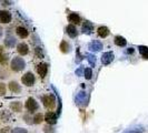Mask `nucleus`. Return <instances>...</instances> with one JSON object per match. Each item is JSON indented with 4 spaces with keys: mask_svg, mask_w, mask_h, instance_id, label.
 <instances>
[{
    "mask_svg": "<svg viewBox=\"0 0 148 133\" xmlns=\"http://www.w3.org/2000/svg\"><path fill=\"white\" fill-rule=\"evenodd\" d=\"M68 20L69 22H71V24H79L80 21H82V19H80V17L77 15V14H70V15L68 16Z\"/></svg>",
    "mask_w": 148,
    "mask_h": 133,
    "instance_id": "nucleus-14",
    "label": "nucleus"
},
{
    "mask_svg": "<svg viewBox=\"0 0 148 133\" xmlns=\"http://www.w3.org/2000/svg\"><path fill=\"white\" fill-rule=\"evenodd\" d=\"M42 121H44V115H42L41 113H37V114H35V115H34L32 122H34L35 124H40Z\"/></svg>",
    "mask_w": 148,
    "mask_h": 133,
    "instance_id": "nucleus-22",
    "label": "nucleus"
},
{
    "mask_svg": "<svg viewBox=\"0 0 148 133\" xmlns=\"http://www.w3.org/2000/svg\"><path fill=\"white\" fill-rule=\"evenodd\" d=\"M16 33H17V36H18V37L21 38V39L27 38L28 37V35H29L28 30L26 29L25 27H17V29H16Z\"/></svg>",
    "mask_w": 148,
    "mask_h": 133,
    "instance_id": "nucleus-10",
    "label": "nucleus"
},
{
    "mask_svg": "<svg viewBox=\"0 0 148 133\" xmlns=\"http://www.w3.org/2000/svg\"><path fill=\"white\" fill-rule=\"evenodd\" d=\"M42 102H44L45 108L47 109H53L56 105V98L53 94H46L42 96Z\"/></svg>",
    "mask_w": 148,
    "mask_h": 133,
    "instance_id": "nucleus-2",
    "label": "nucleus"
},
{
    "mask_svg": "<svg viewBox=\"0 0 148 133\" xmlns=\"http://www.w3.org/2000/svg\"><path fill=\"white\" fill-rule=\"evenodd\" d=\"M6 91H7L6 84L5 83H0V96H5L6 94Z\"/></svg>",
    "mask_w": 148,
    "mask_h": 133,
    "instance_id": "nucleus-27",
    "label": "nucleus"
},
{
    "mask_svg": "<svg viewBox=\"0 0 148 133\" xmlns=\"http://www.w3.org/2000/svg\"><path fill=\"white\" fill-rule=\"evenodd\" d=\"M84 75H85V78H86L87 80H90L91 77H92V70H91L90 68L85 69V70H84Z\"/></svg>",
    "mask_w": 148,
    "mask_h": 133,
    "instance_id": "nucleus-23",
    "label": "nucleus"
},
{
    "mask_svg": "<svg viewBox=\"0 0 148 133\" xmlns=\"http://www.w3.org/2000/svg\"><path fill=\"white\" fill-rule=\"evenodd\" d=\"M10 66H11V70H14L15 72H19L25 69L26 66V62L22 58H19V57H16L11 60V63H10Z\"/></svg>",
    "mask_w": 148,
    "mask_h": 133,
    "instance_id": "nucleus-1",
    "label": "nucleus"
},
{
    "mask_svg": "<svg viewBox=\"0 0 148 133\" xmlns=\"http://www.w3.org/2000/svg\"><path fill=\"white\" fill-rule=\"evenodd\" d=\"M35 75L32 72H27V73H25L22 75L21 78V82L25 84V86H27V87H31V86H34V83H35Z\"/></svg>",
    "mask_w": 148,
    "mask_h": 133,
    "instance_id": "nucleus-3",
    "label": "nucleus"
},
{
    "mask_svg": "<svg viewBox=\"0 0 148 133\" xmlns=\"http://www.w3.org/2000/svg\"><path fill=\"white\" fill-rule=\"evenodd\" d=\"M97 33H98V36H99L100 38H106L109 36L110 31H109V29H108L107 27L101 26V27H99V28L97 29Z\"/></svg>",
    "mask_w": 148,
    "mask_h": 133,
    "instance_id": "nucleus-11",
    "label": "nucleus"
},
{
    "mask_svg": "<svg viewBox=\"0 0 148 133\" xmlns=\"http://www.w3.org/2000/svg\"><path fill=\"white\" fill-rule=\"evenodd\" d=\"M44 120L48 123V124H56L57 123V115H56V113H53L51 111H48L47 113H46V115H45Z\"/></svg>",
    "mask_w": 148,
    "mask_h": 133,
    "instance_id": "nucleus-5",
    "label": "nucleus"
},
{
    "mask_svg": "<svg viewBox=\"0 0 148 133\" xmlns=\"http://www.w3.org/2000/svg\"><path fill=\"white\" fill-rule=\"evenodd\" d=\"M10 109L15 112H20L22 110V103L19 101H15L10 103Z\"/></svg>",
    "mask_w": 148,
    "mask_h": 133,
    "instance_id": "nucleus-18",
    "label": "nucleus"
},
{
    "mask_svg": "<svg viewBox=\"0 0 148 133\" xmlns=\"http://www.w3.org/2000/svg\"><path fill=\"white\" fill-rule=\"evenodd\" d=\"M1 36H2V28L0 27V38H1Z\"/></svg>",
    "mask_w": 148,
    "mask_h": 133,
    "instance_id": "nucleus-34",
    "label": "nucleus"
},
{
    "mask_svg": "<svg viewBox=\"0 0 148 133\" xmlns=\"http://www.w3.org/2000/svg\"><path fill=\"white\" fill-rule=\"evenodd\" d=\"M37 72L41 78H45L47 75V73H48V64L45 63V62L39 63L37 66Z\"/></svg>",
    "mask_w": 148,
    "mask_h": 133,
    "instance_id": "nucleus-6",
    "label": "nucleus"
},
{
    "mask_svg": "<svg viewBox=\"0 0 148 133\" xmlns=\"http://www.w3.org/2000/svg\"><path fill=\"white\" fill-rule=\"evenodd\" d=\"M86 57H87V60H88L89 63H90L91 66H95V64H96V58H95L92 54H86Z\"/></svg>",
    "mask_w": 148,
    "mask_h": 133,
    "instance_id": "nucleus-25",
    "label": "nucleus"
},
{
    "mask_svg": "<svg viewBox=\"0 0 148 133\" xmlns=\"http://www.w3.org/2000/svg\"><path fill=\"white\" fill-rule=\"evenodd\" d=\"M8 62V54H1L0 56V64H2V66H6Z\"/></svg>",
    "mask_w": 148,
    "mask_h": 133,
    "instance_id": "nucleus-24",
    "label": "nucleus"
},
{
    "mask_svg": "<svg viewBox=\"0 0 148 133\" xmlns=\"http://www.w3.org/2000/svg\"><path fill=\"white\" fill-rule=\"evenodd\" d=\"M112 60H114V53L110 51L108 52H105L104 54L101 56V62L104 63V64H110L111 62H112Z\"/></svg>",
    "mask_w": 148,
    "mask_h": 133,
    "instance_id": "nucleus-8",
    "label": "nucleus"
},
{
    "mask_svg": "<svg viewBox=\"0 0 148 133\" xmlns=\"http://www.w3.org/2000/svg\"><path fill=\"white\" fill-rule=\"evenodd\" d=\"M9 89H10V91L14 92V93H20V91H21L20 84H18V82H16V81H11L9 83Z\"/></svg>",
    "mask_w": 148,
    "mask_h": 133,
    "instance_id": "nucleus-15",
    "label": "nucleus"
},
{
    "mask_svg": "<svg viewBox=\"0 0 148 133\" xmlns=\"http://www.w3.org/2000/svg\"><path fill=\"white\" fill-rule=\"evenodd\" d=\"M144 131L143 129H130L129 131H127L126 133H141Z\"/></svg>",
    "mask_w": 148,
    "mask_h": 133,
    "instance_id": "nucleus-29",
    "label": "nucleus"
},
{
    "mask_svg": "<svg viewBox=\"0 0 148 133\" xmlns=\"http://www.w3.org/2000/svg\"><path fill=\"white\" fill-rule=\"evenodd\" d=\"M1 54H3V48H2V45H0V56Z\"/></svg>",
    "mask_w": 148,
    "mask_h": 133,
    "instance_id": "nucleus-33",
    "label": "nucleus"
},
{
    "mask_svg": "<svg viewBox=\"0 0 148 133\" xmlns=\"http://www.w3.org/2000/svg\"><path fill=\"white\" fill-rule=\"evenodd\" d=\"M0 133H11V132H10V129L9 128H2L0 130Z\"/></svg>",
    "mask_w": 148,
    "mask_h": 133,
    "instance_id": "nucleus-30",
    "label": "nucleus"
},
{
    "mask_svg": "<svg viewBox=\"0 0 148 133\" xmlns=\"http://www.w3.org/2000/svg\"><path fill=\"white\" fill-rule=\"evenodd\" d=\"M134 52V48H129L128 50H127V53H133Z\"/></svg>",
    "mask_w": 148,
    "mask_h": 133,
    "instance_id": "nucleus-32",
    "label": "nucleus"
},
{
    "mask_svg": "<svg viewBox=\"0 0 148 133\" xmlns=\"http://www.w3.org/2000/svg\"><path fill=\"white\" fill-rule=\"evenodd\" d=\"M35 53H36V56H37L38 58H44V52H42V50H41V48H39V47H37L36 49H35Z\"/></svg>",
    "mask_w": 148,
    "mask_h": 133,
    "instance_id": "nucleus-26",
    "label": "nucleus"
},
{
    "mask_svg": "<svg viewBox=\"0 0 148 133\" xmlns=\"http://www.w3.org/2000/svg\"><path fill=\"white\" fill-rule=\"evenodd\" d=\"M11 21V14L7 10L0 11V22L1 23H9Z\"/></svg>",
    "mask_w": 148,
    "mask_h": 133,
    "instance_id": "nucleus-7",
    "label": "nucleus"
},
{
    "mask_svg": "<svg viewBox=\"0 0 148 133\" xmlns=\"http://www.w3.org/2000/svg\"><path fill=\"white\" fill-rule=\"evenodd\" d=\"M17 51L19 54H21V56H26V54H28V52H29V48H28V45L26 43H19L17 45Z\"/></svg>",
    "mask_w": 148,
    "mask_h": 133,
    "instance_id": "nucleus-9",
    "label": "nucleus"
},
{
    "mask_svg": "<svg viewBox=\"0 0 148 133\" xmlns=\"http://www.w3.org/2000/svg\"><path fill=\"white\" fill-rule=\"evenodd\" d=\"M66 32L70 38H76L77 37V29L74 24H68L66 27Z\"/></svg>",
    "mask_w": 148,
    "mask_h": 133,
    "instance_id": "nucleus-13",
    "label": "nucleus"
},
{
    "mask_svg": "<svg viewBox=\"0 0 148 133\" xmlns=\"http://www.w3.org/2000/svg\"><path fill=\"white\" fill-rule=\"evenodd\" d=\"M138 50H139V53L143 56V58L148 60V48L147 47H145V45H139V47H138Z\"/></svg>",
    "mask_w": 148,
    "mask_h": 133,
    "instance_id": "nucleus-21",
    "label": "nucleus"
},
{
    "mask_svg": "<svg viewBox=\"0 0 148 133\" xmlns=\"http://www.w3.org/2000/svg\"><path fill=\"white\" fill-rule=\"evenodd\" d=\"M94 30V24L90 21L86 20L82 24V32L84 33H91V31Z\"/></svg>",
    "mask_w": 148,
    "mask_h": 133,
    "instance_id": "nucleus-12",
    "label": "nucleus"
},
{
    "mask_svg": "<svg viewBox=\"0 0 148 133\" xmlns=\"http://www.w3.org/2000/svg\"><path fill=\"white\" fill-rule=\"evenodd\" d=\"M25 107H26V109L29 111L30 113H32V112L37 111L38 108H39L38 102L35 100V99H34V98H28V99H27V101H26Z\"/></svg>",
    "mask_w": 148,
    "mask_h": 133,
    "instance_id": "nucleus-4",
    "label": "nucleus"
},
{
    "mask_svg": "<svg viewBox=\"0 0 148 133\" xmlns=\"http://www.w3.org/2000/svg\"><path fill=\"white\" fill-rule=\"evenodd\" d=\"M114 41H115V44L118 45V47H125L127 44V40L121 36H116Z\"/></svg>",
    "mask_w": 148,
    "mask_h": 133,
    "instance_id": "nucleus-17",
    "label": "nucleus"
},
{
    "mask_svg": "<svg viewBox=\"0 0 148 133\" xmlns=\"http://www.w3.org/2000/svg\"><path fill=\"white\" fill-rule=\"evenodd\" d=\"M5 44L8 48H12V47H15L16 44V39L14 37H11V36H8L6 38V40H5Z\"/></svg>",
    "mask_w": 148,
    "mask_h": 133,
    "instance_id": "nucleus-20",
    "label": "nucleus"
},
{
    "mask_svg": "<svg viewBox=\"0 0 148 133\" xmlns=\"http://www.w3.org/2000/svg\"><path fill=\"white\" fill-rule=\"evenodd\" d=\"M11 133H28V132H27V130H25V129H21V128H16L15 130H14Z\"/></svg>",
    "mask_w": 148,
    "mask_h": 133,
    "instance_id": "nucleus-28",
    "label": "nucleus"
},
{
    "mask_svg": "<svg viewBox=\"0 0 148 133\" xmlns=\"http://www.w3.org/2000/svg\"><path fill=\"white\" fill-rule=\"evenodd\" d=\"M60 50L62 53H68L70 51V44L68 43L66 40H62L61 43H60Z\"/></svg>",
    "mask_w": 148,
    "mask_h": 133,
    "instance_id": "nucleus-19",
    "label": "nucleus"
},
{
    "mask_svg": "<svg viewBox=\"0 0 148 133\" xmlns=\"http://www.w3.org/2000/svg\"><path fill=\"white\" fill-rule=\"evenodd\" d=\"M101 48H103V44L100 43L99 41H92L91 43L89 44V49L91 50V51H99V50H101Z\"/></svg>",
    "mask_w": 148,
    "mask_h": 133,
    "instance_id": "nucleus-16",
    "label": "nucleus"
},
{
    "mask_svg": "<svg viewBox=\"0 0 148 133\" xmlns=\"http://www.w3.org/2000/svg\"><path fill=\"white\" fill-rule=\"evenodd\" d=\"M84 70H85V69H82V68H80V69H78V70L76 71V74H77V75H80V74H82V72L84 71Z\"/></svg>",
    "mask_w": 148,
    "mask_h": 133,
    "instance_id": "nucleus-31",
    "label": "nucleus"
}]
</instances>
